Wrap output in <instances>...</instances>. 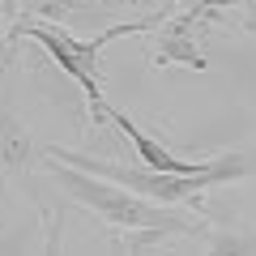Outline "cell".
<instances>
[{"mask_svg":"<svg viewBox=\"0 0 256 256\" xmlns=\"http://www.w3.org/2000/svg\"><path fill=\"white\" fill-rule=\"evenodd\" d=\"M47 158L73 166V171H86L94 180H107V184H120L124 192L141 196L150 205H166V210H196V214H210L205 210V192L210 188H226V184H239L248 180V158L239 150L230 154H218L214 166L205 175H158V171H146V166H124V162H107V158H94L86 150H68V146H38Z\"/></svg>","mask_w":256,"mask_h":256,"instance_id":"6da1fadb","label":"cell"},{"mask_svg":"<svg viewBox=\"0 0 256 256\" xmlns=\"http://www.w3.org/2000/svg\"><path fill=\"white\" fill-rule=\"evenodd\" d=\"M43 171L68 201H77L82 210H90L98 222H107L116 230H162V235H196L201 230L196 222L180 218L166 205H150L141 196H132V192H124L120 184H107V180H94L86 171H73V166L56 162L47 154H43Z\"/></svg>","mask_w":256,"mask_h":256,"instance_id":"7a4b0ae2","label":"cell"},{"mask_svg":"<svg viewBox=\"0 0 256 256\" xmlns=\"http://www.w3.org/2000/svg\"><path fill=\"white\" fill-rule=\"evenodd\" d=\"M162 26V22H120V26L111 30H98L94 38H77L73 30H60V26H47V22H13V38H30V43H38L47 56H52L56 64H60V73L68 77V82L82 90L86 107H90V120L94 124H107V94H102V77H98V52L107 43H116V38L124 34H146V30Z\"/></svg>","mask_w":256,"mask_h":256,"instance_id":"3957f363","label":"cell"},{"mask_svg":"<svg viewBox=\"0 0 256 256\" xmlns=\"http://www.w3.org/2000/svg\"><path fill=\"white\" fill-rule=\"evenodd\" d=\"M107 124H116L120 132H124V141L137 150V158L146 162V171H158V175H205V171L214 166V158H201V162H196V158H180V154H171L162 141L150 137L146 128L128 116V111H120V107H107Z\"/></svg>","mask_w":256,"mask_h":256,"instance_id":"277c9868","label":"cell"},{"mask_svg":"<svg viewBox=\"0 0 256 256\" xmlns=\"http://www.w3.org/2000/svg\"><path fill=\"white\" fill-rule=\"evenodd\" d=\"M34 166H43V150L34 146L30 128L13 111V102H0V175H13V180L26 184V175Z\"/></svg>","mask_w":256,"mask_h":256,"instance_id":"5b68a950","label":"cell"},{"mask_svg":"<svg viewBox=\"0 0 256 256\" xmlns=\"http://www.w3.org/2000/svg\"><path fill=\"white\" fill-rule=\"evenodd\" d=\"M22 13H26V22H47V26L73 30V26L102 22V0H26Z\"/></svg>","mask_w":256,"mask_h":256,"instance_id":"8992f818","label":"cell"},{"mask_svg":"<svg viewBox=\"0 0 256 256\" xmlns=\"http://www.w3.org/2000/svg\"><path fill=\"white\" fill-rule=\"evenodd\" d=\"M205 256H256V226H214L205 235Z\"/></svg>","mask_w":256,"mask_h":256,"instance_id":"52a82bcc","label":"cell"},{"mask_svg":"<svg viewBox=\"0 0 256 256\" xmlns=\"http://www.w3.org/2000/svg\"><path fill=\"white\" fill-rule=\"evenodd\" d=\"M102 9L132 13V22H166L171 18V4L166 0H102Z\"/></svg>","mask_w":256,"mask_h":256,"instance_id":"ba28073f","label":"cell"},{"mask_svg":"<svg viewBox=\"0 0 256 256\" xmlns=\"http://www.w3.org/2000/svg\"><path fill=\"white\" fill-rule=\"evenodd\" d=\"M162 230H128L124 235V256H162Z\"/></svg>","mask_w":256,"mask_h":256,"instance_id":"9c48e42d","label":"cell"},{"mask_svg":"<svg viewBox=\"0 0 256 256\" xmlns=\"http://www.w3.org/2000/svg\"><path fill=\"white\" fill-rule=\"evenodd\" d=\"M47 214V230H43V244H38V256H60L64 248V210H43Z\"/></svg>","mask_w":256,"mask_h":256,"instance_id":"30bf717a","label":"cell"},{"mask_svg":"<svg viewBox=\"0 0 256 256\" xmlns=\"http://www.w3.org/2000/svg\"><path fill=\"white\" fill-rule=\"evenodd\" d=\"M0 13H4V18H18V13H22V0H0Z\"/></svg>","mask_w":256,"mask_h":256,"instance_id":"8fae6325","label":"cell"},{"mask_svg":"<svg viewBox=\"0 0 256 256\" xmlns=\"http://www.w3.org/2000/svg\"><path fill=\"white\" fill-rule=\"evenodd\" d=\"M9 34H13V26H9V18H4V13H0V47L9 43Z\"/></svg>","mask_w":256,"mask_h":256,"instance_id":"7c38bea8","label":"cell"},{"mask_svg":"<svg viewBox=\"0 0 256 256\" xmlns=\"http://www.w3.org/2000/svg\"><path fill=\"white\" fill-rule=\"evenodd\" d=\"M166 4H171V9H175V4H180V0H166Z\"/></svg>","mask_w":256,"mask_h":256,"instance_id":"4fadbf2b","label":"cell"},{"mask_svg":"<svg viewBox=\"0 0 256 256\" xmlns=\"http://www.w3.org/2000/svg\"><path fill=\"white\" fill-rule=\"evenodd\" d=\"M248 4H256V0H248Z\"/></svg>","mask_w":256,"mask_h":256,"instance_id":"5bb4252c","label":"cell"}]
</instances>
